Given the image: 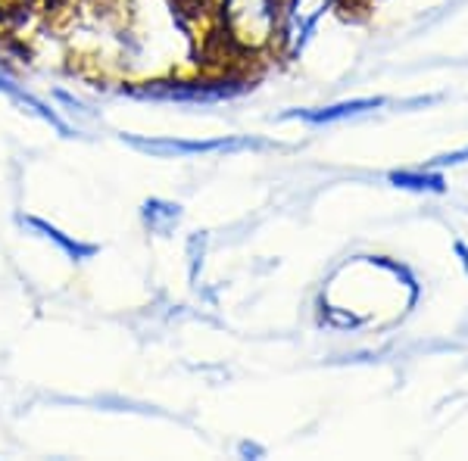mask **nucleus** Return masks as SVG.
<instances>
[{"instance_id":"9b49d317","label":"nucleus","mask_w":468,"mask_h":461,"mask_svg":"<svg viewBox=\"0 0 468 461\" xmlns=\"http://www.w3.org/2000/svg\"><path fill=\"white\" fill-rule=\"evenodd\" d=\"M456 256H459V262H463V268L468 275V246L463 244V240H456Z\"/></svg>"},{"instance_id":"9d476101","label":"nucleus","mask_w":468,"mask_h":461,"mask_svg":"<svg viewBox=\"0 0 468 461\" xmlns=\"http://www.w3.org/2000/svg\"><path fill=\"white\" fill-rule=\"evenodd\" d=\"M463 162H468V147H463V150H450V153L434 156V160H428V162H425V169H447V165H463Z\"/></svg>"},{"instance_id":"6e6552de","label":"nucleus","mask_w":468,"mask_h":461,"mask_svg":"<svg viewBox=\"0 0 468 461\" xmlns=\"http://www.w3.org/2000/svg\"><path fill=\"white\" fill-rule=\"evenodd\" d=\"M141 222L156 237H169L181 225V206L172 200H163V196H150V200L141 203Z\"/></svg>"},{"instance_id":"f257e3e1","label":"nucleus","mask_w":468,"mask_h":461,"mask_svg":"<svg viewBox=\"0 0 468 461\" xmlns=\"http://www.w3.org/2000/svg\"><path fill=\"white\" fill-rule=\"evenodd\" d=\"M284 0H222L218 4V41L234 57H256L275 47Z\"/></svg>"},{"instance_id":"20e7f679","label":"nucleus","mask_w":468,"mask_h":461,"mask_svg":"<svg viewBox=\"0 0 468 461\" xmlns=\"http://www.w3.org/2000/svg\"><path fill=\"white\" fill-rule=\"evenodd\" d=\"M337 0H284L282 4V22H278L275 47L284 59H297L313 37L315 26L324 13H331Z\"/></svg>"},{"instance_id":"f8f14e48","label":"nucleus","mask_w":468,"mask_h":461,"mask_svg":"<svg viewBox=\"0 0 468 461\" xmlns=\"http://www.w3.org/2000/svg\"><path fill=\"white\" fill-rule=\"evenodd\" d=\"M240 456H266L256 443H240Z\"/></svg>"},{"instance_id":"f03ea898","label":"nucleus","mask_w":468,"mask_h":461,"mask_svg":"<svg viewBox=\"0 0 468 461\" xmlns=\"http://www.w3.org/2000/svg\"><path fill=\"white\" fill-rule=\"evenodd\" d=\"M250 88L240 75H218V79H163V81H141V85L116 88L119 97L147 103H185V107H209V103L234 100Z\"/></svg>"},{"instance_id":"7ed1b4c3","label":"nucleus","mask_w":468,"mask_h":461,"mask_svg":"<svg viewBox=\"0 0 468 461\" xmlns=\"http://www.w3.org/2000/svg\"><path fill=\"white\" fill-rule=\"evenodd\" d=\"M122 143L154 160H197V156L247 153V150H271L275 143L247 134H225V138H144V134H122Z\"/></svg>"},{"instance_id":"1a4fd4ad","label":"nucleus","mask_w":468,"mask_h":461,"mask_svg":"<svg viewBox=\"0 0 468 461\" xmlns=\"http://www.w3.org/2000/svg\"><path fill=\"white\" fill-rule=\"evenodd\" d=\"M390 184L403 187V191H415V194H443V175L437 169H415V172H390Z\"/></svg>"},{"instance_id":"423d86ee","label":"nucleus","mask_w":468,"mask_h":461,"mask_svg":"<svg viewBox=\"0 0 468 461\" xmlns=\"http://www.w3.org/2000/svg\"><path fill=\"white\" fill-rule=\"evenodd\" d=\"M19 225L26 231H32L35 237L48 240V244H54L59 253L66 256V259L72 262H88L90 256H97V244H88V240H79L75 234H66L63 228H57V225H50L48 218H37V215H19Z\"/></svg>"},{"instance_id":"39448f33","label":"nucleus","mask_w":468,"mask_h":461,"mask_svg":"<svg viewBox=\"0 0 468 461\" xmlns=\"http://www.w3.org/2000/svg\"><path fill=\"white\" fill-rule=\"evenodd\" d=\"M388 107L384 97H362V100H341L331 107H315V110H291L282 112V122H306V125H331V122H346V119H359L368 112Z\"/></svg>"},{"instance_id":"0eeeda50","label":"nucleus","mask_w":468,"mask_h":461,"mask_svg":"<svg viewBox=\"0 0 468 461\" xmlns=\"http://www.w3.org/2000/svg\"><path fill=\"white\" fill-rule=\"evenodd\" d=\"M0 94H4V97H10V100L16 103V107L26 110V112H32V116H37L44 125L57 128V131L63 134V138H72V125L66 122V119L59 116V112H57L54 107H48V103H44L41 97L28 94V90L22 88L19 81L13 79V75L4 69V66H0Z\"/></svg>"}]
</instances>
